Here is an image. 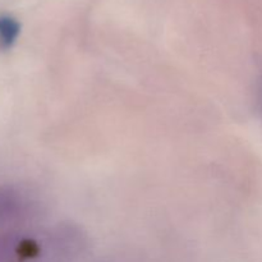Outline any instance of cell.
Masks as SVG:
<instances>
[{
  "label": "cell",
  "instance_id": "6da1fadb",
  "mask_svg": "<svg viewBox=\"0 0 262 262\" xmlns=\"http://www.w3.org/2000/svg\"><path fill=\"white\" fill-rule=\"evenodd\" d=\"M18 202L0 191V262H28L25 250V237L14 230Z\"/></svg>",
  "mask_w": 262,
  "mask_h": 262
},
{
  "label": "cell",
  "instance_id": "7a4b0ae2",
  "mask_svg": "<svg viewBox=\"0 0 262 262\" xmlns=\"http://www.w3.org/2000/svg\"><path fill=\"white\" fill-rule=\"evenodd\" d=\"M18 32L19 27L15 20L8 17L0 18V48L7 49L12 46L17 38Z\"/></svg>",
  "mask_w": 262,
  "mask_h": 262
},
{
  "label": "cell",
  "instance_id": "3957f363",
  "mask_svg": "<svg viewBox=\"0 0 262 262\" xmlns=\"http://www.w3.org/2000/svg\"><path fill=\"white\" fill-rule=\"evenodd\" d=\"M260 104H261V109H262V81H261V86H260Z\"/></svg>",
  "mask_w": 262,
  "mask_h": 262
}]
</instances>
